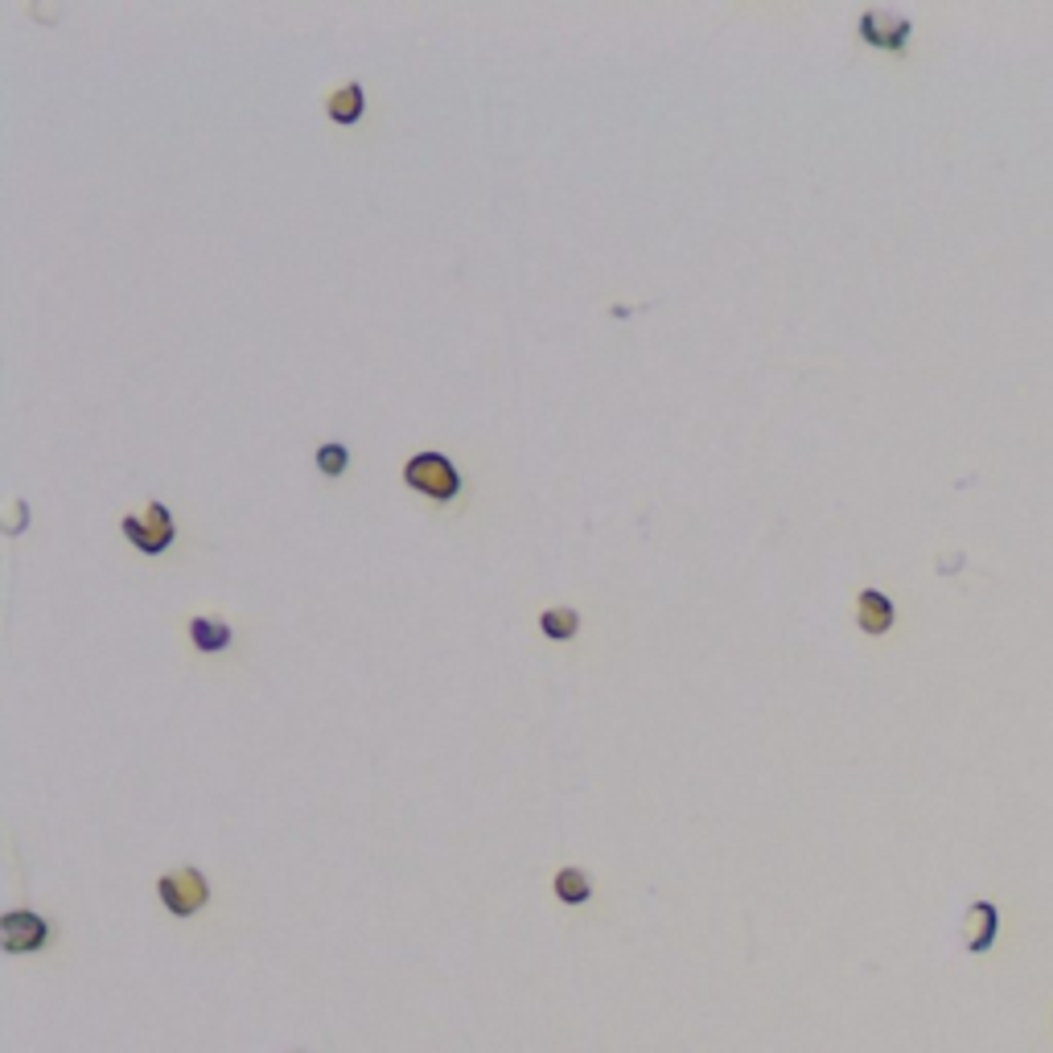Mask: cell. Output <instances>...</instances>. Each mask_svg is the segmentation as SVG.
Here are the masks:
<instances>
[{"mask_svg": "<svg viewBox=\"0 0 1053 1053\" xmlns=\"http://www.w3.org/2000/svg\"><path fill=\"white\" fill-rule=\"evenodd\" d=\"M404 481L432 502H453L462 494V474L444 453H416L404 465Z\"/></svg>", "mask_w": 1053, "mask_h": 1053, "instance_id": "cell-1", "label": "cell"}, {"mask_svg": "<svg viewBox=\"0 0 1053 1053\" xmlns=\"http://www.w3.org/2000/svg\"><path fill=\"white\" fill-rule=\"evenodd\" d=\"M124 536H128L132 548H140L145 555H161L169 552V543H173V536H177V527H173V515H169L166 502H148L140 515H124Z\"/></svg>", "mask_w": 1053, "mask_h": 1053, "instance_id": "cell-2", "label": "cell"}, {"mask_svg": "<svg viewBox=\"0 0 1053 1053\" xmlns=\"http://www.w3.org/2000/svg\"><path fill=\"white\" fill-rule=\"evenodd\" d=\"M157 893L173 918H194L210 902V881L198 869H177L157 881Z\"/></svg>", "mask_w": 1053, "mask_h": 1053, "instance_id": "cell-3", "label": "cell"}, {"mask_svg": "<svg viewBox=\"0 0 1053 1053\" xmlns=\"http://www.w3.org/2000/svg\"><path fill=\"white\" fill-rule=\"evenodd\" d=\"M860 37L869 41L872 50H885V54H902L914 37V25H909L906 13L897 9H865L860 13Z\"/></svg>", "mask_w": 1053, "mask_h": 1053, "instance_id": "cell-4", "label": "cell"}, {"mask_svg": "<svg viewBox=\"0 0 1053 1053\" xmlns=\"http://www.w3.org/2000/svg\"><path fill=\"white\" fill-rule=\"evenodd\" d=\"M50 943V922L34 909H9L0 918V946L9 955H37Z\"/></svg>", "mask_w": 1053, "mask_h": 1053, "instance_id": "cell-5", "label": "cell"}, {"mask_svg": "<svg viewBox=\"0 0 1053 1053\" xmlns=\"http://www.w3.org/2000/svg\"><path fill=\"white\" fill-rule=\"evenodd\" d=\"M1000 939V909L996 902H976L967 909V926H963V946L971 955H988Z\"/></svg>", "mask_w": 1053, "mask_h": 1053, "instance_id": "cell-6", "label": "cell"}, {"mask_svg": "<svg viewBox=\"0 0 1053 1053\" xmlns=\"http://www.w3.org/2000/svg\"><path fill=\"white\" fill-rule=\"evenodd\" d=\"M897 622V610L881 589H865L856 597V626L865 634H889Z\"/></svg>", "mask_w": 1053, "mask_h": 1053, "instance_id": "cell-7", "label": "cell"}, {"mask_svg": "<svg viewBox=\"0 0 1053 1053\" xmlns=\"http://www.w3.org/2000/svg\"><path fill=\"white\" fill-rule=\"evenodd\" d=\"M367 111V95H363V83H346L326 99V115L333 124H358Z\"/></svg>", "mask_w": 1053, "mask_h": 1053, "instance_id": "cell-8", "label": "cell"}, {"mask_svg": "<svg viewBox=\"0 0 1053 1053\" xmlns=\"http://www.w3.org/2000/svg\"><path fill=\"white\" fill-rule=\"evenodd\" d=\"M189 642L203 650V654H222V650L235 642L231 626L222 617H194L189 622Z\"/></svg>", "mask_w": 1053, "mask_h": 1053, "instance_id": "cell-9", "label": "cell"}, {"mask_svg": "<svg viewBox=\"0 0 1053 1053\" xmlns=\"http://www.w3.org/2000/svg\"><path fill=\"white\" fill-rule=\"evenodd\" d=\"M539 629H543L548 638H555V642H568V638L580 634V613H576L573 605H552V610L539 613Z\"/></svg>", "mask_w": 1053, "mask_h": 1053, "instance_id": "cell-10", "label": "cell"}, {"mask_svg": "<svg viewBox=\"0 0 1053 1053\" xmlns=\"http://www.w3.org/2000/svg\"><path fill=\"white\" fill-rule=\"evenodd\" d=\"M552 889L564 906H585V902L592 897V881L585 877V869H560L555 872Z\"/></svg>", "mask_w": 1053, "mask_h": 1053, "instance_id": "cell-11", "label": "cell"}, {"mask_svg": "<svg viewBox=\"0 0 1053 1053\" xmlns=\"http://www.w3.org/2000/svg\"><path fill=\"white\" fill-rule=\"evenodd\" d=\"M346 465H351V449H346V444H321V449H317V469H321L326 478H342Z\"/></svg>", "mask_w": 1053, "mask_h": 1053, "instance_id": "cell-12", "label": "cell"}]
</instances>
